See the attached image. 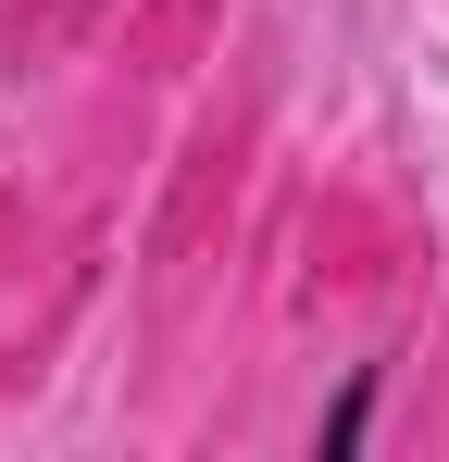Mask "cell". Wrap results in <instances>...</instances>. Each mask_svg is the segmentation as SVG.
<instances>
[{"instance_id":"6da1fadb","label":"cell","mask_w":449,"mask_h":462,"mask_svg":"<svg viewBox=\"0 0 449 462\" xmlns=\"http://www.w3.org/2000/svg\"><path fill=\"white\" fill-rule=\"evenodd\" d=\"M362 425H374V363L337 387V412H325V438H312V450H325V462H350V450H362Z\"/></svg>"}]
</instances>
